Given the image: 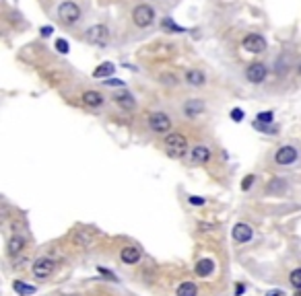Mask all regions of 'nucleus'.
I'll return each instance as SVG.
<instances>
[{
  "label": "nucleus",
  "instance_id": "obj_1",
  "mask_svg": "<svg viewBox=\"0 0 301 296\" xmlns=\"http://www.w3.org/2000/svg\"><path fill=\"white\" fill-rule=\"evenodd\" d=\"M186 148H188V140L184 134H178V132H172L165 136V152L172 156V159H182L186 154Z\"/></svg>",
  "mask_w": 301,
  "mask_h": 296
},
{
  "label": "nucleus",
  "instance_id": "obj_2",
  "mask_svg": "<svg viewBox=\"0 0 301 296\" xmlns=\"http://www.w3.org/2000/svg\"><path fill=\"white\" fill-rule=\"evenodd\" d=\"M132 21H134L136 27H148L155 23V8L148 4H138L134 10H132Z\"/></svg>",
  "mask_w": 301,
  "mask_h": 296
},
{
  "label": "nucleus",
  "instance_id": "obj_3",
  "mask_svg": "<svg viewBox=\"0 0 301 296\" xmlns=\"http://www.w3.org/2000/svg\"><path fill=\"white\" fill-rule=\"evenodd\" d=\"M58 16H60V21L66 23V25H72L80 19V8L78 4L70 2V0H66V2H62L58 6Z\"/></svg>",
  "mask_w": 301,
  "mask_h": 296
},
{
  "label": "nucleus",
  "instance_id": "obj_4",
  "mask_svg": "<svg viewBox=\"0 0 301 296\" xmlns=\"http://www.w3.org/2000/svg\"><path fill=\"white\" fill-rule=\"evenodd\" d=\"M85 37H87V41L93 43V45H106V43L110 41V29H108L106 25H93V27L87 29Z\"/></svg>",
  "mask_w": 301,
  "mask_h": 296
},
{
  "label": "nucleus",
  "instance_id": "obj_5",
  "mask_svg": "<svg viewBox=\"0 0 301 296\" xmlns=\"http://www.w3.org/2000/svg\"><path fill=\"white\" fill-rule=\"evenodd\" d=\"M148 126L157 134H165V132H170V128H172V119L163 111H155V113H150V117H148Z\"/></svg>",
  "mask_w": 301,
  "mask_h": 296
},
{
  "label": "nucleus",
  "instance_id": "obj_6",
  "mask_svg": "<svg viewBox=\"0 0 301 296\" xmlns=\"http://www.w3.org/2000/svg\"><path fill=\"white\" fill-rule=\"evenodd\" d=\"M33 276L36 278H48V276H52L54 270H56V261L54 259H50V257H42L38 261H33Z\"/></svg>",
  "mask_w": 301,
  "mask_h": 296
},
{
  "label": "nucleus",
  "instance_id": "obj_7",
  "mask_svg": "<svg viewBox=\"0 0 301 296\" xmlns=\"http://www.w3.org/2000/svg\"><path fill=\"white\" fill-rule=\"evenodd\" d=\"M268 76V68H266L262 62H254V64H250L248 66V70H246V78L252 82V84H260L264 82V78Z\"/></svg>",
  "mask_w": 301,
  "mask_h": 296
},
{
  "label": "nucleus",
  "instance_id": "obj_8",
  "mask_svg": "<svg viewBox=\"0 0 301 296\" xmlns=\"http://www.w3.org/2000/svg\"><path fill=\"white\" fill-rule=\"evenodd\" d=\"M242 47L246 51H252V54H260V51L266 49V39L262 35H258V33H250V35L244 37Z\"/></svg>",
  "mask_w": 301,
  "mask_h": 296
},
{
  "label": "nucleus",
  "instance_id": "obj_9",
  "mask_svg": "<svg viewBox=\"0 0 301 296\" xmlns=\"http://www.w3.org/2000/svg\"><path fill=\"white\" fill-rule=\"evenodd\" d=\"M274 161H276V165H282V167L293 165L297 161V150L293 146H280L274 154Z\"/></svg>",
  "mask_w": 301,
  "mask_h": 296
},
{
  "label": "nucleus",
  "instance_id": "obj_10",
  "mask_svg": "<svg viewBox=\"0 0 301 296\" xmlns=\"http://www.w3.org/2000/svg\"><path fill=\"white\" fill-rule=\"evenodd\" d=\"M233 239H236L238 243H248L250 239H252L254 231H252V226L250 224H244V222H238L236 226H233V231H231Z\"/></svg>",
  "mask_w": 301,
  "mask_h": 296
},
{
  "label": "nucleus",
  "instance_id": "obj_11",
  "mask_svg": "<svg viewBox=\"0 0 301 296\" xmlns=\"http://www.w3.org/2000/svg\"><path fill=\"white\" fill-rule=\"evenodd\" d=\"M120 259L124 261L126 266H132V264H138V259H140V249L134 247V245H128L120 251Z\"/></svg>",
  "mask_w": 301,
  "mask_h": 296
},
{
  "label": "nucleus",
  "instance_id": "obj_12",
  "mask_svg": "<svg viewBox=\"0 0 301 296\" xmlns=\"http://www.w3.org/2000/svg\"><path fill=\"white\" fill-rule=\"evenodd\" d=\"M204 111V103L200 99H190L184 103V113H186V117H196Z\"/></svg>",
  "mask_w": 301,
  "mask_h": 296
},
{
  "label": "nucleus",
  "instance_id": "obj_13",
  "mask_svg": "<svg viewBox=\"0 0 301 296\" xmlns=\"http://www.w3.org/2000/svg\"><path fill=\"white\" fill-rule=\"evenodd\" d=\"M208 159H210V150H208V146L198 144V146L192 148V161H194L196 165H204V163H208Z\"/></svg>",
  "mask_w": 301,
  "mask_h": 296
},
{
  "label": "nucleus",
  "instance_id": "obj_14",
  "mask_svg": "<svg viewBox=\"0 0 301 296\" xmlns=\"http://www.w3.org/2000/svg\"><path fill=\"white\" fill-rule=\"evenodd\" d=\"M114 101L118 103L122 109H126V111H132V109L136 107V101H134V97H132L130 93H120V95H116Z\"/></svg>",
  "mask_w": 301,
  "mask_h": 296
},
{
  "label": "nucleus",
  "instance_id": "obj_15",
  "mask_svg": "<svg viewBox=\"0 0 301 296\" xmlns=\"http://www.w3.org/2000/svg\"><path fill=\"white\" fill-rule=\"evenodd\" d=\"M212 270H214V261H212V259H200L198 264H196V268H194L196 276H200V278L210 276V274H212Z\"/></svg>",
  "mask_w": 301,
  "mask_h": 296
},
{
  "label": "nucleus",
  "instance_id": "obj_16",
  "mask_svg": "<svg viewBox=\"0 0 301 296\" xmlns=\"http://www.w3.org/2000/svg\"><path fill=\"white\" fill-rule=\"evenodd\" d=\"M82 103L89 107H99L104 103V97L102 93H97V91H85L82 93Z\"/></svg>",
  "mask_w": 301,
  "mask_h": 296
},
{
  "label": "nucleus",
  "instance_id": "obj_17",
  "mask_svg": "<svg viewBox=\"0 0 301 296\" xmlns=\"http://www.w3.org/2000/svg\"><path fill=\"white\" fill-rule=\"evenodd\" d=\"M23 247H25V239L23 237H19V235H14V237H10V241H8V255H19L21 251H23Z\"/></svg>",
  "mask_w": 301,
  "mask_h": 296
},
{
  "label": "nucleus",
  "instance_id": "obj_18",
  "mask_svg": "<svg viewBox=\"0 0 301 296\" xmlns=\"http://www.w3.org/2000/svg\"><path fill=\"white\" fill-rule=\"evenodd\" d=\"M186 82L192 84V86H202L206 82V76H204V72H200V70H188L186 72Z\"/></svg>",
  "mask_w": 301,
  "mask_h": 296
},
{
  "label": "nucleus",
  "instance_id": "obj_19",
  "mask_svg": "<svg viewBox=\"0 0 301 296\" xmlns=\"http://www.w3.org/2000/svg\"><path fill=\"white\" fill-rule=\"evenodd\" d=\"M114 70H116V68H114V64H112V62H104L102 66L95 68V70H93V76H95V78H106V76L114 74Z\"/></svg>",
  "mask_w": 301,
  "mask_h": 296
},
{
  "label": "nucleus",
  "instance_id": "obj_20",
  "mask_svg": "<svg viewBox=\"0 0 301 296\" xmlns=\"http://www.w3.org/2000/svg\"><path fill=\"white\" fill-rule=\"evenodd\" d=\"M178 296H198V288L194 282H184L178 288Z\"/></svg>",
  "mask_w": 301,
  "mask_h": 296
},
{
  "label": "nucleus",
  "instance_id": "obj_21",
  "mask_svg": "<svg viewBox=\"0 0 301 296\" xmlns=\"http://www.w3.org/2000/svg\"><path fill=\"white\" fill-rule=\"evenodd\" d=\"M12 288H14L16 292H19L21 296H29V294H36V286H29V284H25V282H21V280H14Z\"/></svg>",
  "mask_w": 301,
  "mask_h": 296
},
{
  "label": "nucleus",
  "instance_id": "obj_22",
  "mask_svg": "<svg viewBox=\"0 0 301 296\" xmlns=\"http://www.w3.org/2000/svg\"><path fill=\"white\" fill-rule=\"evenodd\" d=\"M74 243L78 247H89L91 245V235L87 231H76L74 233Z\"/></svg>",
  "mask_w": 301,
  "mask_h": 296
},
{
  "label": "nucleus",
  "instance_id": "obj_23",
  "mask_svg": "<svg viewBox=\"0 0 301 296\" xmlns=\"http://www.w3.org/2000/svg\"><path fill=\"white\" fill-rule=\"evenodd\" d=\"M289 282L295 286V290H301V268H297V270H293V272H291Z\"/></svg>",
  "mask_w": 301,
  "mask_h": 296
},
{
  "label": "nucleus",
  "instance_id": "obj_24",
  "mask_svg": "<svg viewBox=\"0 0 301 296\" xmlns=\"http://www.w3.org/2000/svg\"><path fill=\"white\" fill-rule=\"evenodd\" d=\"M163 29H170V31H174V33H184V27L176 25L174 19H163Z\"/></svg>",
  "mask_w": 301,
  "mask_h": 296
},
{
  "label": "nucleus",
  "instance_id": "obj_25",
  "mask_svg": "<svg viewBox=\"0 0 301 296\" xmlns=\"http://www.w3.org/2000/svg\"><path fill=\"white\" fill-rule=\"evenodd\" d=\"M272 119H274L272 111H260L258 113V121H262V124H272Z\"/></svg>",
  "mask_w": 301,
  "mask_h": 296
},
{
  "label": "nucleus",
  "instance_id": "obj_26",
  "mask_svg": "<svg viewBox=\"0 0 301 296\" xmlns=\"http://www.w3.org/2000/svg\"><path fill=\"white\" fill-rule=\"evenodd\" d=\"M56 49L60 54H68V41L66 39H56Z\"/></svg>",
  "mask_w": 301,
  "mask_h": 296
},
{
  "label": "nucleus",
  "instance_id": "obj_27",
  "mask_svg": "<svg viewBox=\"0 0 301 296\" xmlns=\"http://www.w3.org/2000/svg\"><path fill=\"white\" fill-rule=\"evenodd\" d=\"M254 181H256V177H254V175H248V177L242 181V189H244V191H248L250 187L254 185Z\"/></svg>",
  "mask_w": 301,
  "mask_h": 296
},
{
  "label": "nucleus",
  "instance_id": "obj_28",
  "mask_svg": "<svg viewBox=\"0 0 301 296\" xmlns=\"http://www.w3.org/2000/svg\"><path fill=\"white\" fill-rule=\"evenodd\" d=\"M231 119H233V121H242V119H244V111H242L240 107L231 109Z\"/></svg>",
  "mask_w": 301,
  "mask_h": 296
},
{
  "label": "nucleus",
  "instance_id": "obj_29",
  "mask_svg": "<svg viewBox=\"0 0 301 296\" xmlns=\"http://www.w3.org/2000/svg\"><path fill=\"white\" fill-rule=\"evenodd\" d=\"M104 84H108V86H124V80H120V78H108Z\"/></svg>",
  "mask_w": 301,
  "mask_h": 296
},
{
  "label": "nucleus",
  "instance_id": "obj_30",
  "mask_svg": "<svg viewBox=\"0 0 301 296\" xmlns=\"http://www.w3.org/2000/svg\"><path fill=\"white\" fill-rule=\"evenodd\" d=\"M190 204H194V206H202V204H204V198H196V196H192V198H190Z\"/></svg>",
  "mask_w": 301,
  "mask_h": 296
},
{
  "label": "nucleus",
  "instance_id": "obj_31",
  "mask_svg": "<svg viewBox=\"0 0 301 296\" xmlns=\"http://www.w3.org/2000/svg\"><path fill=\"white\" fill-rule=\"evenodd\" d=\"M54 33V27H42V35L48 37V35H52Z\"/></svg>",
  "mask_w": 301,
  "mask_h": 296
},
{
  "label": "nucleus",
  "instance_id": "obj_32",
  "mask_svg": "<svg viewBox=\"0 0 301 296\" xmlns=\"http://www.w3.org/2000/svg\"><path fill=\"white\" fill-rule=\"evenodd\" d=\"M161 80H163V82H165V80H170V84H174V82H176V78H174L172 74H161Z\"/></svg>",
  "mask_w": 301,
  "mask_h": 296
},
{
  "label": "nucleus",
  "instance_id": "obj_33",
  "mask_svg": "<svg viewBox=\"0 0 301 296\" xmlns=\"http://www.w3.org/2000/svg\"><path fill=\"white\" fill-rule=\"evenodd\" d=\"M268 296H282V292H280V290H274V292H270Z\"/></svg>",
  "mask_w": 301,
  "mask_h": 296
},
{
  "label": "nucleus",
  "instance_id": "obj_34",
  "mask_svg": "<svg viewBox=\"0 0 301 296\" xmlns=\"http://www.w3.org/2000/svg\"><path fill=\"white\" fill-rule=\"evenodd\" d=\"M295 296H301V290H295Z\"/></svg>",
  "mask_w": 301,
  "mask_h": 296
},
{
  "label": "nucleus",
  "instance_id": "obj_35",
  "mask_svg": "<svg viewBox=\"0 0 301 296\" xmlns=\"http://www.w3.org/2000/svg\"><path fill=\"white\" fill-rule=\"evenodd\" d=\"M66 296H74V294H66Z\"/></svg>",
  "mask_w": 301,
  "mask_h": 296
}]
</instances>
